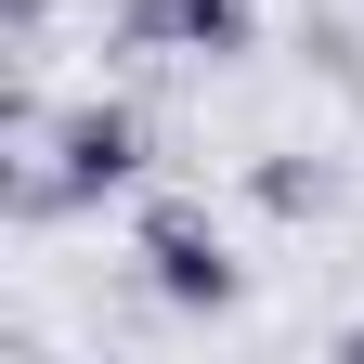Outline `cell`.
Returning <instances> with one entry per match:
<instances>
[{
    "mask_svg": "<svg viewBox=\"0 0 364 364\" xmlns=\"http://www.w3.org/2000/svg\"><path fill=\"white\" fill-rule=\"evenodd\" d=\"M144 287L169 312H221V299H235V260H221L208 208H144Z\"/></svg>",
    "mask_w": 364,
    "mask_h": 364,
    "instance_id": "cell-1",
    "label": "cell"
},
{
    "mask_svg": "<svg viewBox=\"0 0 364 364\" xmlns=\"http://www.w3.org/2000/svg\"><path fill=\"white\" fill-rule=\"evenodd\" d=\"M53 182H65V196L144 182V117H130V105H65V117H53Z\"/></svg>",
    "mask_w": 364,
    "mask_h": 364,
    "instance_id": "cell-2",
    "label": "cell"
},
{
    "mask_svg": "<svg viewBox=\"0 0 364 364\" xmlns=\"http://www.w3.org/2000/svg\"><path fill=\"white\" fill-rule=\"evenodd\" d=\"M247 0H117V39L130 53H196V65H221V53H247Z\"/></svg>",
    "mask_w": 364,
    "mask_h": 364,
    "instance_id": "cell-3",
    "label": "cell"
}]
</instances>
